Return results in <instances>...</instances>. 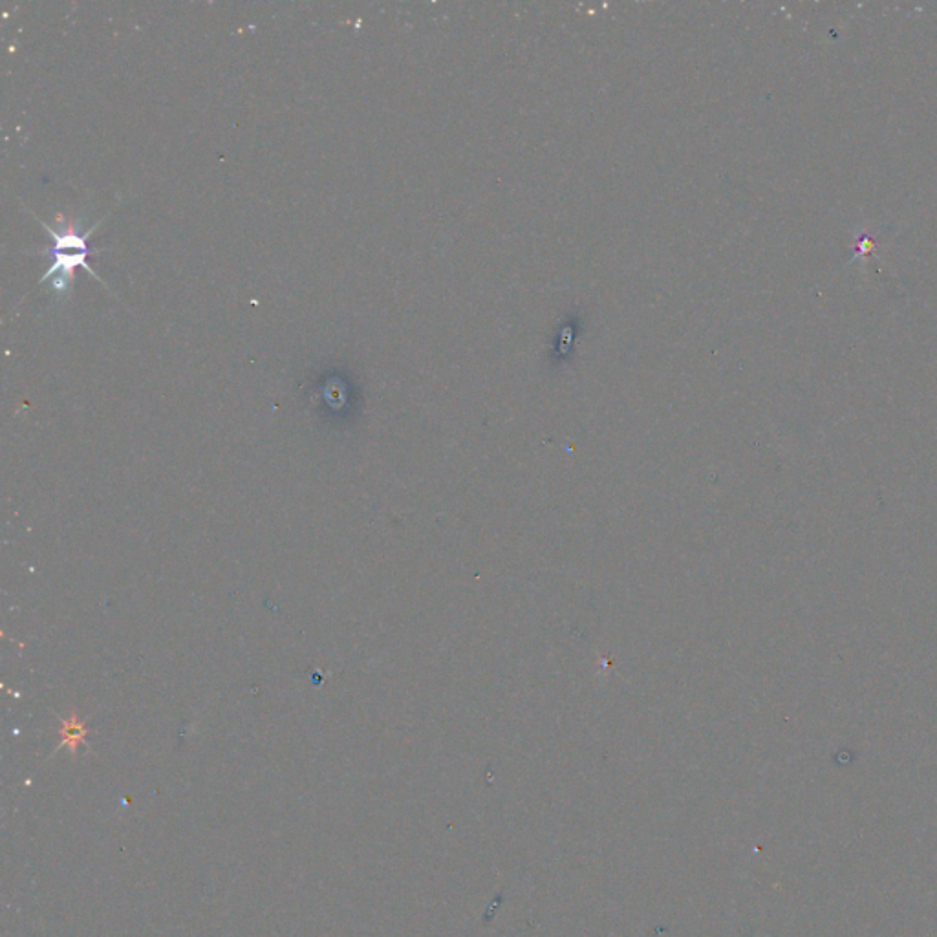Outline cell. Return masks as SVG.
<instances>
[{"label": "cell", "instance_id": "7a4b0ae2", "mask_svg": "<svg viewBox=\"0 0 937 937\" xmlns=\"http://www.w3.org/2000/svg\"><path fill=\"white\" fill-rule=\"evenodd\" d=\"M63 742H68L72 745V749H76L77 744L83 742L85 738V727L81 723L76 722V718H72V722L66 723L65 731H63Z\"/></svg>", "mask_w": 937, "mask_h": 937}, {"label": "cell", "instance_id": "6da1fadb", "mask_svg": "<svg viewBox=\"0 0 937 937\" xmlns=\"http://www.w3.org/2000/svg\"><path fill=\"white\" fill-rule=\"evenodd\" d=\"M39 222L43 224L44 229H48V233L54 238V248L50 251L52 253V266L41 277V281H39L41 284L52 281V288H54L55 293H59V295L68 293L70 286H72V277H74L76 268L87 270L94 279H97L96 273L90 268V264H87L88 255L92 253V249L88 248V237L96 231L101 222H97L96 226L90 227L88 231H83L79 224H68V226L61 227L59 231H54L48 224H44L43 220H39ZM97 281L101 282V279H97Z\"/></svg>", "mask_w": 937, "mask_h": 937}]
</instances>
